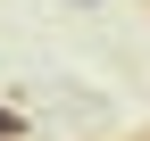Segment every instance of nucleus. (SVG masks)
<instances>
[{
    "instance_id": "1",
    "label": "nucleus",
    "mask_w": 150,
    "mask_h": 141,
    "mask_svg": "<svg viewBox=\"0 0 150 141\" xmlns=\"http://www.w3.org/2000/svg\"><path fill=\"white\" fill-rule=\"evenodd\" d=\"M17 133H25V116H17V108H0V141H17Z\"/></svg>"
},
{
    "instance_id": "2",
    "label": "nucleus",
    "mask_w": 150,
    "mask_h": 141,
    "mask_svg": "<svg viewBox=\"0 0 150 141\" xmlns=\"http://www.w3.org/2000/svg\"><path fill=\"white\" fill-rule=\"evenodd\" d=\"M67 8H100V0H67Z\"/></svg>"
}]
</instances>
